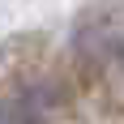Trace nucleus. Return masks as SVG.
Here are the masks:
<instances>
[{"mask_svg":"<svg viewBox=\"0 0 124 124\" xmlns=\"http://www.w3.org/2000/svg\"><path fill=\"white\" fill-rule=\"evenodd\" d=\"M0 124H34V116H30V107H26V103L0 99Z\"/></svg>","mask_w":124,"mask_h":124,"instance_id":"1","label":"nucleus"}]
</instances>
